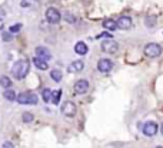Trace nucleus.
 <instances>
[{
	"label": "nucleus",
	"instance_id": "obj_16",
	"mask_svg": "<svg viewBox=\"0 0 163 148\" xmlns=\"http://www.w3.org/2000/svg\"><path fill=\"white\" fill-rule=\"evenodd\" d=\"M102 26H103V29H106V30H109V31H115L116 29H117L116 20H112V19H105Z\"/></svg>",
	"mask_w": 163,
	"mask_h": 148
},
{
	"label": "nucleus",
	"instance_id": "obj_9",
	"mask_svg": "<svg viewBox=\"0 0 163 148\" xmlns=\"http://www.w3.org/2000/svg\"><path fill=\"white\" fill-rule=\"evenodd\" d=\"M113 68V61L109 58H100L97 61V70L100 73H109Z\"/></svg>",
	"mask_w": 163,
	"mask_h": 148
},
{
	"label": "nucleus",
	"instance_id": "obj_1",
	"mask_svg": "<svg viewBox=\"0 0 163 148\" xmlns=\"http://www.w3.org/2000/svg\"><path fill=\"white\" fill-rule=\"evenodd\" d=\"M30 71V63L26 58H22V60H17L12 67V76H13L16 80H23L27 74Z\"/></svg>",
	"mask_w": 163,
	"mask_h": 148
},
{
	"label": "nucleus",
	"instance_id": "obj_21",
	"mask_svg": "<svg viewBox=\"0 0 163 148\" xmlns=\"http://www.w3.org/2000/svg\"><path fill=\"white\" fill-rule=\"evenodd\" d=\"M156 23H157V20H156V17L155 16H149V17L145 19V24H146V27H149V29L155 27L156 26Z\"/></svg>",
	"mask_w": 163,
	"mask_h": 148
},
{
	"label": "nucleus",
	"instance_id": "obj_26",
	"mask_svg": "<svg viewBox=\"0 0 163 148\" xmlns=\"http://www.w3.org/2000/svg\"><path fill=\"white\" fill-rule=\"evenodd\" d=\"M3 40L4 41H10L12 40V33L9 31V33H3Z\"/></svg>",
	"mask_w": 163,
	"mask_h": 148
},
{
	"label": "nucleus",
	"instance_id": "obj_27",
	"mask_svg": "<svg viewBox=\"0 0 163 148\" xmlns=\"http://www.w3.org/2000/svg\"><path fill=\"white\" fill-rule=\"evenodd\" d=\"M3 147H4V148H13L14 145L12 144L10 141H6V142H3Z\"/></svg>",
	"mask_w": 163,
	"mask_h": 148
},
{
	"label": "nucleus",
	"instance_id": "obj_15",
	"mask_svg": "<svg viewBox=\"0 0 163 148\" xmlns=\"http://www.w3.org/2000/svg\"><path fill=\"white\" fill-rule=\"evenodd\" d=\"M33 64L39 68V70H42V71H44V70H47V68H49L47 61L43 60V58H40V57H37V56L33 58Z\"/></svg>",
	"mask_w": 163,
	"mask_h": 148
},
{
	"label": "nucleus",
	"instance_id": "obj_18",
	"mask_svg": "<svg viewBox=\"0 0 163 148\" xmlns=\"http://www.w3.org/2000/svg\"><path fill=\"white\" fill-rule=\"evenodd\" d=\"M50 77L53 81H56V83H60L62 78H63V73H62L60 70H52L50 71Z\"/></svg>",
	"mask_w": 163,
	"mask_h": 148
},
{
	"label": "nucleus",
	"instance_id": "obj_12",
	"mask_svg": "<svg viewBox=\"0 0 163 148\" xmlns=\"http://www.w3.org/2000/svg\"><path fill=\"white\" fill-rule=\"evenodd\" d=\"M36 54H37V57L43 58V60L49 61L52 58V53L49 51V49L43 47V46H39V47H36Z\"/></svg>",
	"mask_w": 163,
	"mask_h": 148
},
{
	"label": "nucleus",
	"instance_id": "obj_2",
	"mask_svg": "<svg viewBox=\"0 0 163 148\" xmlns=\"http://www.w3.org/2000/svg\"><path fill=\"white\" fill-rule=\"evenodd\" d=\"M16 101L22 105H36L39 103V97L32 91H24L16 95Z\"/></svg>",
	"mask_w": 163,
	"mask_h": 148
},
{
	"label": "nucleus",
	"instance_id": "obj_4",
	"mask_svg": "<svg viewBox=\"0 0 163 148\" xmlns=\"http://www.w3.org/2000/svg\"><path fill=\"white\" fill-rule=\"evenodd\" d=\"M140 128H142V134L146 137H155L159 130L156 121H146L143 125H140Z\"/></svg>",
	"mask_w": 163,
	"mask_h": 148
},
{
	"label": "nucleus",
	"instance_id": "obj_24",
	"mask_svg": "<svg viewBox=\"0 0 163 148\" xmlns=\"http://www.w3.org/2000/svg\"><path fill=\"white\" fill-rule=\"evenodd\" d=\"M63 19H65L67 23H76V21H77V19H76L73 14H70V13H65V14H63Z\"/></svg>",
	"mask_w": 163,
	"mask_h": 148
},
{
	"label": "nucleus",
	"instance_id": "obj_13",
	"mask_svg": "<svg viewBox=\"0 0 163 148\" xmlns=\"http://www.w3.org/2000/svg\"><path fill=\"white\" fill-rule=\"evenodd\" d=\"M87 51H89V47L85 41H77V43L75 44V53L76 54H79V56H86Z\"/></svg>",
	"mask_w": 163,
	"mask_h": 148
},
{
	"label": "nucleus",
	"instance_id": "obj_14",
	"mask_svg": "<svg viewBox=\"0 0 163 148\" xmlns=\"http://www.w3.org/2000/svg\"><path fill=\"white\" fill-rule=\"evenodd\" d=\"M40 6L39 0H22L20 2V7L23 9H37Z\"/></svg>",
	"mask_w": 163,
	"mask_h": 148
},
{
	"label": "nucleus",
	"instance_id": "obj_28",
	"mask_svg": "<svg viewBox=\"0 0 163 148\" xmlns=\"http://www.w3.org/2000/svg\"><path fill=\"white\" fill-rule=\"evenodd\" d=\"M160 132L163 134V124H162V127H160Z\"/></svg>",
	"mask_w": 163,
	"mask_h": 148
},
{
	"label": "nucleus",
	"instance_id": "obj_22",
	"mask_svg": "<svg viewBox=\"0 0 163 148\" xmlns=\"http://www.w3.org/2000/svg\"><path fill=\"white\" fill-rule=\"evenodd\" d=\"M60 97H62V90H57V91H53V94H52V103L53 104L57 105L60 103Z\"/></svg>",
	"mask_w": 163,
	"mask_h": 148
},
{
	"label": "nucleus",
	"instance_id": "obj_17",
	"mask_svg": "<svg viewBox=\"0 0 163 148\" xmlns=\"http://www.w3.org/2000/svg\"><path fill=\"white\" fill-rule=\"evenodd\" d=\"M3 97L4 100L7 101H16V93L10 88H4V93H3Z\"/></svg>",
	"mask_w": 163,
	"mask_h": 148
},
{
	"label": "nucleus",
	"instance_id": "obj_5",
	"mask_svg": "<svg viewBox=\"0 0 163 148\" xmlns=\"http://www.w3.org/2000/svg\"><path fill=\"white\" fill-rule=\"evenodd\" d=\"M76 113H77V107H76V104L73 101H65L63 103V105H62V114L65 115V117L72 118L76 115Z\"/></svg>",
	"mask_w": 163,
	"mask_h": 148
},
{
	"label": "nucleus",
	"instance_id": "obj_20",
	"mask_svg": "<svg viewBox=\"0 0 163 148\" xmlns=\"http://www.w3.org/2000/svg\"><path fill=\"white\" fill-rule=\"evenodd\" d=\"M52 94H53V91H52L50 88H44V90L42 91V98H43L44 103H50Z\"/></svg>",
	"mask_w": 163,
	"mask_h": 148
},
{
	"label": "nucleus",
	"instance_id": "obj_19",
	"mask_svg": "<svg viewBox=\"0 0 163 148\" xmlns=\"http://www.w3.org/2000/svg\"><path fill=\"white\" fill-rule=\"evenodd\" d=\"M0 87L10 88V87H12V80H10V77H7V76H2V77H0Z\"/></svg>",
	"mask_w": 163,
	"mask_h": 148
},
{
	"label": "nucleus",
	"instance_id": "obj_6",
	"mask_svg": "<svg viewBox=\"0 0 163 148\" xmlns=\"http://www.w3.org/2000/svg\"><path fill=\"white\" fill-rule=\"evenodd\" d=\"M102 50L107 54H116L117 50H119V44L113 39H107V40L102 41Z\"/></svg>",
	"mask_w": 163,
	"mask_h": 148
},
{
	"label": "nucleus",
	"instance_id": "obj_3",
	"mask_svg": "<svg viewBox=\"0 0 163 148\" xmlns=\"http://www.w3.org/2000/svg\"><path fill=\"white\" fill-rule=\"evenodd\" d=\"M163 53V49L157 43H149L145 46V56L149 58H156Z\"/></svg>",
	"mask_w": 163,
	"mask_h": 148
},
{
	"label": "nucleus",
	"instance_id": "obj_23",
	"mask_svg": "<svg viewBox=\"0 0 163 148\" xmlns=\"http://www.w3.org/2000/svg\"><path fill=\"white\" fill-rule=\"evenodd\" d=\"M22 121L29 124V123L34 121V115L32 114V113H23V114H22Z\"/></svg>",
	"mask_w": 163,
	"mask_h": 148
},
{
	"label": "nucleus",
	"instance_id": "obj_11",
	"mask_svg": "<svg viewBox=\"0 0 163 148\" xmlns=\"http://www.w3.org/2000/svg\"><path fill=\"white\" fill-rule=\"evenodd\" d=\"M85 68V63L82 60H76V61H72L70 64H69V73H80L82 70Z\"/></svg>",
	"mask_w": 163,
	"mask_h": 148
},
{
	"label": "nucleus",
	"instance_id": "obj_25",
	"mask_svg": "<svg viewBox=\"0 0 163 148\" xmlns=\"http://www.w3.org/2000/svg\"><path fill=\"white\" fill-rule=\"evenodd\" d=\"M20 29H22V24H13V26H10L9 31H10L12 34H14V33H19V31H20Z\"/></svg>",
	"mask_w": 163,
	"mask_h": 148
},
{
	"label": "nucleus",
	"instance_id": "obj_7",
	"mask_svg": "<svg viewBox=\"0 0 163 148\" xmlns=\"http://www.w3.org/2000/svg\"><path fill=\"white\" fill-rule=\"evenodd\" d=\"M46 19L50 24H57L60 23L62 20V14L57 9H54V7H49L47 10H46Z\"/></svg>",
	"mask_w": 163,
	"mask_h": 148
},
{
	"label": "nucleus",
	"instance_id": "obj_8",
	"mask_svg": "<svg viewBox=\"0 0 163 148\" xmlns=\"http://www.w3.org/2000/svg\"><path fill=\"white\" fill-rule=\"evenodd\" d=\"M89 87H90V84H89V81L85 80V78H80V80H77L75 83V86H73V91H75V94H86L89 91Z\"/></svg>",
	"mask_w": 163,
	"mask_h": 148
},
{
	"label": "nucleus",
	"instance_id": "obj_10",
	"mask_svg": "<svg viewBox=\"0 0 163 148\" xmlns=\"http://www.w3.org/2000/svg\"><path fill=\"white\" fill-rule=\"evenodd\" d=\"M132 19L129 16H120L117 20H116V26L119 27L120 30H129L132 27Z\"/></svg>",
	"mask_w": 163,
	"mask_h": 148
}]
</instances>
